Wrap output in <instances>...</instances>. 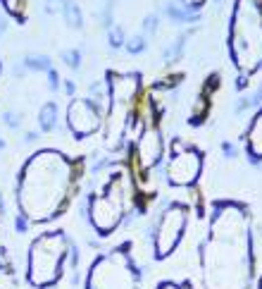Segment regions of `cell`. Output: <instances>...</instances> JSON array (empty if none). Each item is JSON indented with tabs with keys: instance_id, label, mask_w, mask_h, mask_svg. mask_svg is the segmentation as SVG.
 <instances>
[{
	"instance_id": "obj_1",
	"label": "cell",
	"mask_w": 262,
	"mask_h": 289,
	"mask_svg": "<svg viewBox=\"0 0 262 289\" xmlns=\"http://www.w3.org/2000/svg\"><path fill=\"white\" fill-rule=\"evenodd\" d=\"M200 289H255V237L250 208L234 199L212 203L198 246Z\"/></svg>"
},
{
	"instance_id": "obj_2",
	"label": "cell",
	"mask_w": 262,
	"mask_h": 289,
	"mask_svg": "<svg viewBox=\"0 0 262 289\" xmlns=\"http://www.w3.org/2000/svg\"><path fill=\"white\" fill-rule=\"evenodd\" d=\"M83 163L62 151L43 148L29 158L17 177L19 215L29 222H50L67 210L79 189Z\"/></svg>"
},
{
	"instance_id": "obj_3",
	"label": "cell",
	"mask_w": 262,
	"mask_h": 289,
	"mask_svg": "<svg viewBox=\"0 0 262 289\" xmlns=\"http://www.w3.org/2000/svg\"><path fill=\"white\" fill-rule=\"evenodd\" d=\"M226 45L241 86L262 72V0H234Z\"/></svg>"
},
{
	"instance_id": "obj_4",
	"label": "cell",
	"mask_w": 262,
	"mask_h": 289,
	"mask_svg": "<svg viewBox=\"0 0 262 289\" xmlns=\"http://www.w3.org/2000/svg\"><path fill=\"white\" fill-rule=\"evenodd\" d=\"M136 201H138V184L131 167L124 165L110 172L86 201L89 222L96 229V235L110 237L115 229H119L129 213L134 210Z\"/></svg>"
},
{
	"instance_id": "obj_5",
	"label": "cell",
	"mask_w": 262,
	"mask_h": 289,
	"mask_svg": "<svg viewBox=\"0 0 262 289\" xmlns=\"http://www.w3.org/2000/svg\"><path fill=\"white\" fill-rule=\"evenodd\" d=\"M143 100L141 74L136 72H108V108L103 122V139L108 151H122L134 127Z\"/></svg>"
},
{
	"instance_id": "obj_6",
	"label": "cell",
	"mask_w": 262,
	"mask_h": 289,
	"mask_svg": "<svg viewBox=\"0 0 262 289\" xmlns=\"http://www.w3.org/2000/svg\"><path fill=\"white\" fill-rule=\"evenodd\" d=\"M74 256L72 244L64 232L53 229L38 235L27 253V280L34 289H48L55 287L62 280L64 268L69 258Z\"/></svg>"
},
{
	"instance_id": "obj_7",
	"label": "cell",
	"mask_w": 262,
	"mask_h": 289,
	"mask_svg": "<svg viewBox=\"0 0 262 289\" xmlns=\"http://www.w3.org/2000/svg\"><path fill=\"white\" fill-rule=\"evenodd\" d=\"M83 289H141V270L134 261L131 244L110 249L91 263Z\"/></svg>"
},
{
	"instance_id": "obj_8",
	"label": "cell",
	"mask_w": 262,
	"mask_h": 289,
	"mask_svg": "<svg viewBox=\"0 0 262 289\" xmlns=\"http://www.w3.org/2000/svg\"><path fill=\"white\" fill-rule=\"evenodd\" d=\"M205 167V155L198 146L189 144L184 139H172L169 153L164 160V177L169 187L177 189H189L196 187Z\"/></svg>"
},
{
	"instance_id": "obj_9",
	"label": "cell",
	"mask_w": 262,
	"mask_h": 289,
	"mask_svg": "<svg viewBox=\"0 0 262 289\" xmlns=\"http://www.w3.org/2000/svg\"><path fill=\"white\" fill-rule=\"evenodd\" d=\"M191 220V208L189 203H181V201H174L164 208L157 222L153 227V256L157 261H164L169 258L179 244L184 242V235H186V227H189Z\"/></svg>"
},
{
	"instance_id": "obj_10",
	"label": "cell",
	"mask_w": 262,
	"mask_h": 289,
	"mask_svg": "<svg viewBox=\"0 0 262 289\" xmlns=\"http://www.w3.org/2000/svg\"><path fill=\"white\" fill-rule=\"evenodd\" d=\"M64 120H67V129L72 132L74 139H86V136H93L96 132L103 129L105 110L100 108L91 96H86V98H72L69 105H67Z\"/></svg>"
},
{
	"instance_id": "obj_11",
	"label": "cell",
	"mask_w": 262,
	"mask_h": 289,
	"mask_svg": "<svg viewBox=\"0 0 262 289\" xmlns=\"http://www.w3.org/2000/svg\"><path fill=\"white\" fill-rule=\"evenodd\" d=\"M243 144H245L248 158L253 163H262V103H260V108L255 110V115L250 118L248 127H245Z\"/></svg>"
},
{
	"instance_id": "obj_12",
	"label": "cell",
	"mask_w": 262,
	"mask_h": 289,
	"mask_svg": "<svg viewBox=\"0 0 262 289\" xmlns=\"http://www.w3.org/2000/svg\"><path fill=\"white\" fill-rule=\"evenodd\" d=\"M0 289H19L15 280V268L5 249H0Z\"/></svg>"
},
{
	"instance_id": "obj_13",
	"label": "cell",
	"mask_w": 262,
	"mask_h": 289,
	"mask_svg": "<svg viewBox=\"0 0 262 289\" xmlns=\"http://www.w3.org/2000/svg\"><path fill=\"white\" fill-rule=\"evenodd\" d=\"M38 127H41V132H53L57 127V105L53 100L38 110Z\"/></svg>"
},
{
	"instance_id": "obj_14",
	"label": "cell",
	"mask_w": 262,
	"mask_h": 289,
	"mask_svg": "<svg viewBox=\"0 0 262 289\" xmlns=\"http://www.w3.org/2000/svg\"><path fill=\"white\" fill-rule=\"evenodd\" d=\"M24 67L34 70V72H48L50 70V60L43 57V55H27L24 57Z\"/></svg>"
},
{
	"instance_id": "obj_15",
	"label": "cell",
	"mask_w": 262,
	"mask_h": 289,
	"mask_svg": "<svg viewBox=\"0 0 262 289\" xmlns=\"http://www.w3.org/2000/svg\"><path fill=\"white\" fill-rule=\"evenodd\" d=\"M5 3V8H8L10 15H15V17H24V0H3Z\"/></svg>"
},
{
	"instance_id": "obj_16",
	"label": "cell",
	"mask_w": 262,
	"mask_h": 289,
	"mask_svg": "<svg viewBox=\"0 0 262 289\" xmlns=\"http://www.w3.org/2000/svg\"><path fill=\"white\" fill-rule=\"evenodd\" d=\"M155 289H193V284H191V280H184V282L164 280V282H160Z\"/></svg>"
},
{
	"instance_id": "obj_17",
	"label": "cell",
	"mask_w": 262,
	"mask_h": 289,
	"mask_svg": "<svg viewBox=\"0 0 262 289\" xmlns=\"http://www.w3.org/2000/svg\"><path fill=\"white\" fill-rule=\"evenodd\" d=\"M3 122H5L8 127H12V129H17V127H19V115H17V112L5 110V112H3Z\"/></svg>"
},
{
	"instance_id": "obj_18",
	"label": "cell",
	"mask_w": 262,
	"mask_h": 289,
	"mask_svg": "<svg viewBox=\"0 0 262 289\" xmlns=\"http://www.w3.org/2000/svg\"><path fill=\"white\" fill-rule=\"evenodd\" d=\"M45 74H48V89H53V91H55L57 86H60V77H57V72H55L53 67H50V70H48Z\"/></svg>"
},
{
	"instance_id": "obj_19",
	"label": "cell",
	"mask_w": 262,
	"mask_h": 289,
	"mask_svg": "<svg viewBox=\"0 0 262 289\" xmlns=\"http://www.w3.org/2000/svg\"><path fill=\"white\" fill-rule=\"evenodd\" d=\"M29 225H31V222H29L24 215H15V227H17V232H29Z\"/></svg>"
},
{
	"instance_id": "obj_20",
	"label": "cell",
	"mask_w": 262,
	"mask_h": 289,
	"mask_svg": "<svg viewBox=\"0 0 262 289\" xmlns=\"http://www.w3.org/2000/svg\"><path fill=\"white\" fill-rule=\"evenodd\" d=\"M64 60L69 67H79V53L76 50H69V53H64Z\"/></svg>"
},
{
	"instance_id": "obj_21",
	"label": "cell",
	"mask_w": 262,
	"mask_h": 289,
	"mask_svg": "<svg viewBox=\"0 0 262 289\" xmlns=\"http://www.w3.org/2000/svg\"><path fill=\"white\" fill-rule=\"evenodd\" d=\"M62 91H64V93H69V96H72V93H74V84L69 82V79H67V82L62 84Z\"/></svg>"
},
{
	"instance_id": "obj_22",
	"label": "cell",
	"mask_w": 262,
	"mask_h": 289,
	"mask_svg": "<svg viewBox=\"0 0 262 289\" xmlns=\"http://www.w3.org/2000/svg\"><path fill=\"white\" fill-rule=\"evenodd\" d=\"M24 139H27V141H31V144H34V141H36V139H38V132H27V136H24Z\"/></svg>"
},
{
	"instance_id": "obj_23",
	"label": "cell",
	"mask_w": 262,
	"mask_h": 289,
	"mask_svg": "<svg viewBox=\"0 0 262 289\" xmlns=\"http://www.w3.org/2000/svg\"><path fill=\"white\" fill-rule=\"evenodd\" d=\"M3 31H5V22L0 19V34H3Z\"/></svg>"
},
{
	"instance_id": "obj_24",
	"label": "cell",
	"mask_w": 262,
	"mask_h": 289,
	"mask_svg": "<svg viewBox=\"0 0 262 289\" xmlns=\"http://www.w3.org/2000/svg\"><path fill=\"white\" fill-rule=\"evenodd\" d=\"M257 289H262V277H260V282H257Z\"/></svg>"
},
{
	"instance_id": "obj_25",
	"label": "cell",
	"mask_w": 262,
	"mask_h": 289,
	"mask_svg": "<svg viewBox=\"0 0 262 289\" xmlns=\"http://www.w3.org/2000/svg\"><path fill=\"white\" fill-rule=\"evenodd\" d=\"M3 146H5V141H3V139H0V148H3Z\"/></svg>"
}]
</instances>
